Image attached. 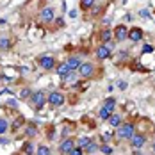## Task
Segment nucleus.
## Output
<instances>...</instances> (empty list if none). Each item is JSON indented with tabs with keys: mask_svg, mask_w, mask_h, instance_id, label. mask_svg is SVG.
Listing matches in <instances>:
<instances>
[{
	"mask_svg": "<svg viewBox=\"0 0 155 155\" xmlns=\"http://www.w3.org/2000/svg\"><path fill=\"white\" fill-rule=\"evenodd\" d=\"M109 125H110V127H114V128H118V127H120V125H121V118H120V116H118V114H110V116H109Z\"/></svg>",
	"mask_w": 155,
	"mask_h": 155,
	"instance_id": "14",
	"label": "nucleus"
},
{
	"mask_svg": "<svg viewBox=\"0 0 155 155\" xmlns=\"http://www.w3.org/2000/svg\"><path fill=\"white\" fill-rule=\"evenodd\" d=\"M66 64L70 66V70H71V71H75V70H78V66L82 64V61H80V57H78V55H73V57H70V59L66 61Z\"/></svg>",
	"mask_w": 155,
	"mask_h": 155,
	"instance_id": "12",
	"label": "nucleus"
},
{
	"mask_svg": "<svg viewBox=\"0 0 155 155\" xmlns=\"http://www.w3.org/2000/svg\"><path fill=\"white\" fill-rule=\"evenodd\" d=\"M110 36H112V32H110V29H105V31H102V34H100V39H102L104 43H109Z\"/></svg>",
	"mask_w": 155,
	"mask_h": 155,
	"instance_id": "18",
	"label": "nucleus"
},
{
	"mask_svg": "<svg viewBox=\"0 0 155 155\" xmlns=\"http://www.w3.org/2000/svg\"><path fill=\"white\" fill-rule=\"evenodd\" d=\"M100 150H102L104 153H107V155H110V153H112V150H110V146H102Z\"/></svg>",
	"mask_w": 155,
	"mask_h": 155,
	"instance_id": "31",
	"label": "nucleus"
},
{
	"mask_svg": "<svg viewBox=\"0 0 155 155\" xmlns=\"http://www.w3.org/2000/svg\"><path fill=\"white\" fill-rule=\"evenodd\" d=\"M70 16H71V18H77V11H75V9H71V11H70Z\"/></svg>",
	"mask_w": 155,
	"mask_h": 155,
	"instance_id": "34",
	"label": "nucleus"
},
{
	"mask_svg": "<svg viewBox=\"0 0 155 155\" xmlns=\"http://www.w3.org/2000/svg\"><path fill=\"white\" fill-rule=\"evenodd\" d=\"M38 61H39V66H41L43 70H52V68L55 66V59H54L52 55H41Z\"/></svg>",
	"mask_w": 155,
	"mask_h": 155,
	"instance_id": "5",
	"label": "nucleus"
},
{
	"mask_svg": "<svg viewBox=\"0 0 155 155\" xmlns=\"http://www.w3.org/2000/svg\"><path fill=\"white\" fill-rule=\"evenodd\" d=\"M110 114H112V112H109L107 109H100V120H105V121H107L109 120V116H110Z\"/></svg>",
	"mask_w": 155,
	"mask_h": 155,
	"instance_id": "22",
	"label": "nucleus"
},
{
	"mask_svg": "<svg viewBox=\"0 0 155 155\" xmlns=\"http://www.w3.org/2000/svg\"><path fill=\"white\" fill-rule=\"evenodd\" d=\"M9 143V139L7 137H4V136H0V144H7Z\"/></svg>",
	"mask_w": 155,
	"mask_h": 155,
	"instance_id": "33",
	"label": "nucleus"
},
{
	"mask_svg": "<svg viewBox=\"0 0 155 155\" xmlns=\"http://www.w3.org/2000/svg\"><path fill=\"white\" fill-rule=\"evenodd\" d=\"M130 144H132V148H136V150H139L144 146V143H146V137L143 136V134H134L132 137H130Z\"/></svg>",
	"mask_w": 155,
	"mask_h": 155,
	"instance_id": "6",
	"label": "nucleus"
},
{
	"mask_svg": "<svg viewBox=\"0 0 155 155\" xmlns=\"http://www.w3.org/2000/svg\"><path fill=\"white\" fill-rule=\"evenodd\" d=\"M36 134H38V130H36V127H34V125H31V127L27 128V136H29V137H34Z\"/></svg>",
	"mask_w": 155,
	"mask_h": 155,
	"instance_id": "26",
	"label": "nucleus"
},
{
	"mask_svg": "<svg viewBox=\"0 0 155 155\" xmlns=\"http://www.w3.org/2000/svg\"><path fill=\"white\" fill-rule=\"evenodd\" d=\"M54 16H55V11H54L52 7H45V9L41 11V15H39V18H41V21H45V23H48V21H52V20H54Z\"/></svg>",
	"mask_w": 155,
	"mask_h": 155,
	"instance_id": "10",
	"label": "nucleus"
},
{
	"mask_svg": "<svg viewBox=\"0 0 155 155\" xmlns=\"http://www.w3.org/2000/svg\"><path fill=\"white\" fill-rule=\"evenodd\" d=\"M78 73H80V77L89 78L94 73V66L91 64V62H82V64L78 66Z\"/></svg>",
	"mask_w": 155,
	"mask_h": 155,
	"instance_id": "4",
	"label": "nucleus"
},
{
	"mask_svg": "<svg viewBox=\"0 0 155 155\" xmlns=\"http://www.w3.org/2000/svg\"><path fill=\"white\" fill-rule=\"evenodd\" d=\"M94 150H98V144H94L93 141H91V143L87 144V148H86V152H87V153H91V152H94Z\"/></svg>",
	"mask_w": 155,
	"mask_h": 155,
	"instance_id": "27",
	"label": "nucleus"
},
{
	"mask_svg": "<svg viewBox=\"0 0 155 155\" xmlns=\"http://www.w3.org/2000/svg\"><path fill=\"white\" fill-rule=\"evenodd\" d=\"M70 71H71V70H70V66H68L66 62H62V64L57 66V75H59V77H66Z\"/></svg>",
	"mask_w": 155,
	"mask_h": 155,
	"instance_id": "13",
	"label": "nucleus"
},
{
	"mask_svg": "<svg viewBox=\"0 0 155 155\" xmlns=\"http://www.w3.org/2000/svg\"><path fill=\"white\" fill-rule=\"evenodd\" d=\"M96 57L98 59H109L110 57V48L107 45H100L96 48Z\"/></svg>",
	"mask_w": 155,
	"mask_h": 155,
	"instance_id": "11",
	"label": "nucleus"
},
{
	"mask_svg": "<svg viewBox=\"0 0 155 155\" xmlns=\"http://www.w3.org/2000/svg\"><path fill=\"white\" fill-rule=\"evenodd\" d=\"M128 39H130L132 43H139L141 39H143V29H139V27L128 29Z\"/></svg>",
	"mask_w": 155,
	"mask_h": 155,
	"instance_id": "7",
	"label": "nucleus"
},
{
	"mask_svg": "<svg viewBox=\"0 0 155 155\" xmlns=\"http://www.w3.org/2000/svg\"><path fill=\"white\" fill-rule=\"evenodd\" d=\"M139 16H141V18H150V13H148V9H141V11H139Z\"/></svg>",
	"mask_w": 155,
	"mask_h": 155,
	"instance_id": "29",
	"label": "nucleus"
},
{
	"mask_svg": "<svg viewBox=\"0 0 155 155\" xmlns=\"http://www.w3.org/2000/svg\"><path fill=\"white\" fill-rule=\"evenodd\" d=\"M31 102H32V105L39 110V109H43V105L47 104V96H45L43 91H34L31 94Z\"/></svg>",
	"mask_w": 155,
	"mask_h": 155,
	"instance_id": "2",
	"label": "nucleus"
},
{
	"mask_svg": "<svg viewBox=\"0 0 155 155\" xmlns=\"http://www.w3.org/2000/svg\"><path fill=\"white\" fill-rule=\"evenodd\" d=\"M31 94H32V91L29 89V87H23V89H21V93H20V98H21V100H25V98H31Z\"/></svg>",
	"mask_w": 155,
	"mask_h": 155,
	"instance_id": "21",
	"label": "nucleus"
},
{
	"mask_svg": "<svg viewBox=\"0 0 155 155\" xmlns=\"http://www.w3.org/2000/svg\"><path fill=\"white\" fill-rule=\"evenodd\" d=\"M11 45H13V43H11L9 38H2V39H0V50H9Z\"/></svg>",
	"mask_w": 155,
	"mask_h": 155,
	"instance_id": "16",
	"label": "nucleus"
},
{
	"mask_svg": "<svg viewBox=\"0 0 155 155\" xmlns=\"http://www.w3.org/2000/svg\"><path fill=\"white\" fill-rule=\"evenodd\" d=\"M82 153H84V150H82V148H78V146H75V148H73L68 155H82Z\"/></svg>",
	"mask_w": 155,
	"mask_h": 155,
	"instance_id": "28",
	"label": "nucleus"
},
{
	"mask_svg": "<svg viewBox=\"0 0 155 155\" xmlns=\"http://www.w3.org/2000/svg\"><path fill=\"white\" fill-rule=\"evenodd\" d=\"M94 5V0H80V7L82 9H91Z\"/></svg>",
	"mask_w": 155,
	"mask_h": 155,
	"instance_id": "20",
	"label": "nucleus"
},
{
	"mask_svg": "<svg viewBox=\"0 0 155 155\" xmlns=\"http://www.w3.org/2000/svg\"><path fill=\"white\" fill-rule=\"evenodd\" d=\"M32 152H34V144H32V143H25V146H23V153L31 155Z\"/></svg>",
	"mask_w": 155,
	"mask_h": 155,
	"instance_id": "23",
	"label": "nucleus"
},
{
	"mask_svg": "<svg viewBox=\"0 0 155 155\" xmlns=\"http://www.w3.org/2000/svg\"><path fill=\"white\" fill-rule=\"evenodd\" d=\"M38 155H50V148H48V146H43V144H41V146L38 148Z\"/></svg>",
	"mask_w": 155,
	"mask_h": 155,
	"instance_id": "24",
	"label": "nucleus"
},
{
	"mask_svg": "<svg viewBox=\"0 0 155 155\" xmlns=\"http://www.w3.org/2000/svg\"><path fill=\"white\" fill-rule=\"evenodd\" d=\"M7 128H9L7 120H5V118H0V136H4V134L7 132Z\"/></svg>",
	"mask_w": 155,
	"mask_h": 155,
	"instance_id": "17",
	"label": "nucleus"
},
{
	"mask_svg": "<svg viewBox=\"0 0 155 155\" xmlns=\"http://www.w3.org/2000/svg\"><path fill=\"white\" fill-rule=\"evenodd\" d=\"M91 143V139L89 137H80V139L77 141V144H78V148H82V150H86L87 148V144Z\"/></svg>",
	"mask_w": 155,
	"mask_h": 155,
	"instance_id": "19",
	"label": "nucleus"
},
{
	"mask_svg": "<svg viewBox=\"0 0 155 155\" xmlns=\"http://www.w3.org/2000/svg\"><path fill=\"white\" fill-rule=\"evenodd\" d=\"M152 50H153V48L150 47V45H146V47H143V52H144V54H150Z\"/></svg>",
	"mask_w": 155,
	"mask_h": 155,
	"instance_id": "32",
	"label": "nucleus"
},
{
	"mask_svg": "<svg viewBox=\"0 0 155 155\" xmlns=\"http://www.w3.org/2000/svg\"><path fill=\"white\" fill-rule=\"evenodd\" d=\"M127 86H128V84H127L125 80H120V82H118V87H120L121 91H125V89H127Z\"/></svg>",
	"mask_w": 155,
	"mask_h": 155,
	"instance_id": "30",
	"label": "nucleus"
},
{
	"mask_svg": "<svg viewBox=\"0 0 155 155\" xmlns=\"http://www.w3.org/2000/svg\"><path fill=\"white\" fill-rule=\"evenodd\" d=\"M116 134H118V137L120 139H130L134 134H136V127L132 123H123L118 127V130H116Z\"/></svg>",
	"mask_w": 155,
	"mask_h": 155,
	"instance_id": "1",
	"label": "nucleus"
},
{
	"mask_svg": "<svg viewBox=\"0 0 155 155\" xmlns=\"http://www.w3.org/2000/svg\"><path fill=\"white\" fill-rule=\"evenodd\" d=\"M114 36H116L118 41H125V39L128 38V29H127L125 25H118V27L114 29Z\"/></svg>",
	"mask_w": 155,
	"mask_h": 155,
	"instance_id": "9",
	"label": "nucleus"
},
{
	"mask_svg": "<svg viewBox=\"0 0 155 155\" xmlns=\"http://www.w3.org/2000/svg\"><path fill=\"white\" fill-rule=\"evenodd\" d=\"M114 107H116V100L114 98H107L105 104H104V109H107L109 112H114Z\"/></svg>",
	"mask_w": 155,
	"mask_h": 155,
	"instance_id": "15",
	"label": "nucleus"
},
{
	"mask_svg": "<svg viewBox=\"0 0 155 155\" xmlns=\"http://www.w3.org/2000/svg\"><path fill=\"white\" fill-rule=\"evenodd\" d=\"M47 102L52 105V107H61L62 104H64V94L59 93V91H54V93L48 94Z\"/></svg>",
	"mask_w": 155,
	"mask_h": 155,
	"instance_id": "3",
	"label": "nucleus"
},
{
	"mask_svg": "<svg viewBox=\"0 0 155 155\" xmlns=\"http://www.w3.org/2000/svg\"><path fill=\"white\" fill-rule=\"evenodd\" d=\"M75 146H77V143H75L73 139H64L61 143V146H59V150H61V153L68 155L71 150H73V148H75Z\"/></svg>",
	"mask_w": 155,
	"mask_h": 155,
	"instance_id": "8",
	"label": "nucleus"
},
{
	"mask_svg": "<svg viewBox=\"0 0 155 155\" xmlns=\"http://www.w3.org/2000/svg\"><path fill=\"white\" fill-rule=\"evenodd\" d=\"M152 148H153V152H155V143H153V146H152Z\"/></svg>",
	"mask_w": 155,
	"mask_h": 155,
	"instance_id": "35",
	"label": "nucleus"
},
{
	"mask_svg": "<svg viewBox=\"0 0 155 155\" xmlns=\"http://www.w3.org/2000/svg\"><path fill=\"white\" fill-rule=\"evenodd\" d=\"M62 78H64V82H75V78H77V75H75L73 71H70V73H68L66 77H62Z\"/></svg>",
	"mask_w": 155,
	"mask_h": 155,
	"instance_id": "25",
	"label": "nucleus"
}]
</instances>
